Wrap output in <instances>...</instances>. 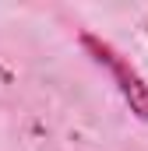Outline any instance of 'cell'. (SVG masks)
<instances>
[{
  "label": "cell",
  "instance_id": "obj_1",
  "mask_svg": "<svg viewBox=\"0 0 148 151\" xmlns=\"http://www.w3.org/2000/svg\"><path fill=\"white\" fill-rule=\"evenodd\" d=\"M78 42H81V49L92 56V63L110 74L113 88L120 91V99H123V106L131 109V116H138V119L148 123V81L141 77V70L131 63V56H123L113 42H106V39L95 35V32H81Z\"/></svg>",
  "mask_w": 148,
  "mask_h": 151
}]
</instances>
